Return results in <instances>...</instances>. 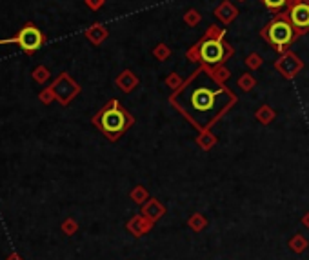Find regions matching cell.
I'll use <instances>...</instances> for the list:
<instances>
[{"mask_svg": "<svg viewBox=\"0 0 309 260\" xmlns=\"http://www.w3.org/2000/svg\"><path fill=\"white\" fill-rule=\"evenodd\" d=\"M93 124L98 126L100 131L109 138V140H117L118 136L122 135L124 131L133 124V117H131L117 100H109L106 106L93 117Z\"/></svg>", "mask_w": 309, "mask_h": 260, "instance_id": "cell-1", "label": "cell"}, {"mask_svg": "<svg viewBox=\"0 0 309 260\" xmlns=\"http://www.w3.org/2000/svg\"><path fill=\"white\" fill-rule=\"evenodd\" d=\"M262 37H264L275 49L286 51L287 47L291 45L293 39H295V28H293V24L289 22V18H287L286 15H276V17L264 28Z\"/></svg>", "mask_w": 309, "mask_h": 260, "instance_id": "cell-2", "label": "cell"}, {"mask_svg": "<svg viewBox=\"0 0 309 260\" xmlns=\"http://www.w3.org/2000/svg\"><path fill=\"white\" fill-rule=\"evenodd\" d=\"M45 35L40 31L33 22L24 24L22 28L18 29V33L11 39H0V45L2 44H17L20 49H24L26 55H33L35 51H39L42 45L45 44Z\"/></svg>", "mask_w": 309, "mask_h": 260, "instance_id": "cell-3", "label": "cell"}, {"mask_svg": "<svg viewBox=\"0 0 309 260\" xmlns=\"http://www.w3.org/2000/svg\"><path fill=\"white\" fill-rule=\"evenodd\" d=\"M287 15L289 22L298 33H304L309 29V0H287Z\"/></svg>", "mask_w": 309, "mask_h": 260, "instance_id": "cell-4", "label": "cell"}, {"mask_svg": "<svg viewBox=\"0 0 309 260\" xmlns=\"http://www.w3.org/2000/svg\"><path fill=\"white\" fill-rule=\"evenodd\" d=\"M51 87L55 91L56 100L60 102L62 106H68L69 102L73 100V96L79 95V91H80L79 84H77L68 73H60V77L53 82Z\"/></svg>", "mask_w": 309, "mask_h": 260, "instance_id": "cell-5", "label": "cell"}, {"mask_svg": "<svg viewBox=\"0 0 309 260\" xmlns=\"http://www.w3.org/2000/svg\"><path fill=\"white\" fill-rule=\"evenodd\" d=\"M198 53H200V58H202L204 62H208V64L222 62L225 58L224 42H219V40H206V42L200 44Z\"/></svg>", "mask_w": 309, "mask_h": 260, "instance_id": "cell-6", "label": "cell"}, {"mask_svg": "<svg viewBox=\"0 0 309 260\" xmlns=\"http://www.w3.org/2000/svg\"><path fill=\"white\" fill-rule=\"evenodd\" d=\"M153 224H155V222L146 218L144 215H136L128 222V231H130L131 235H135V237H142V235H146L147 231H151Z\"/></svg>", "mask_w": 309, "mask_h": 260, "instance_id": "cell-7", "label": "cell"}, {"mask_svg": "<svg viewBox=\"0 0 309 260\" xmlns=\"http://www.w3.org/2000/svg\"><path fill=\"white\" fill-rule=\"evenodd\" d=\"M164 213H166V208H164L158 200H155V198L142 206V215L146 217V218H149V220H153V222H157L158 218H162Z\"/></svg>", "mask_w": 309, "mask_h": 260, "instance_id": "cell-8", "label": "cell"}, {"mask_svg": "<svg viewBox=\"0 0 309 260\" xmlns=\"http://www.w3.org/2000/svg\"><path fill=\"white\" fill-rule=\"evenodd\" d=\"M213 93H209L208 89H198L195 95H193V106L198 109V111H208L213 106Z\"/></svg>", "mask_w": 309, "mask_h": 260, "instance_id": "cell-9", "label": "cell"}, {"mask_svg": "<svg viewBox=\"0 0 309 260\" xmlns=\"http://www.w3.org/2000/svg\"><path fill=\"white\" fill-rule=\"evenodd\" d=\"M86 37H88V39H89L93 44L98 45L102 40L107 37V31H106V28H104V26H100V24H95V26H91V28L86 31Z\"/></svg>", "mask_w": 309, "mask_h": 260, "instance_id": "cell-10", "label": "cell"}, {"mask_svg": "<svg viewBox=\"0 0 309 260\" xmlns=\"http://www.w3.org/2000/svg\"><path fill=\"white\" fill-rule=\"evenodd\" d=\"M308 246H309L308 238H304L302 235H295V237L289 240V248H291V251H295V253H302V251H306Z\"/></svg>", "mask_w": 309, "mask_h": 260, "instance_id": "cell-11", "label": "cell"}, {"mask_svg": "<svg viewBox=\"0 0 309 260\" xmlns=\"http://www.w3.org/2000/svg\"><path fill=\"white\" fill-rule=\"evenodd\" d=\"M187 224H189V227H191L193 231H197V233H200L204 229V227L208 226V220L204 218L200 213H195V215H191V218L187 220Z\"/></svg>", "mask_w": 309, "mask_h": 260, "instance_id": "cell-12", "label": "cell"}, {"mask_svg": "<svg viewBox=\"0 0 309 260\" xmlns=\"http://www.w3.org/2000/svg\"><path fill=\"white\" fill-rule=\"evenodd\" d=\"M60 229H62V233H66L68 237H71V235H75V233L79 231V222L69 217V218H66V220L60 224Z\"/></svg>", "mask_w": 309, "mask_h": 260, "instance_id": "cell-13", "label": "cell"}, {"mask_svg": "<svg viewBox=\"0 0 309 260\" xmlns=\"http://www.w3.org/2000/svg\"><path fill=\"white\" fill-rule=\"evenodd\" d=\"M31 77H33L35 82H39V84H44L45 80H47L51 77V73H49V69L45 68V66H39V68L33 69Z\"/></svg>", "mask_w": 309, "mask_h": 260, "instance_id": "cell-14", "label": "cell"}, {"mask_svg": "<svg viewBox=\"0 0 309 260\" xmlns=\"http://www.w3.org/2000/svg\"><path fill=\"white\" fill-rule=\"evenodd\" d=\"M39 100L42 102V104H45V106H49L51 102L56 100V96H55V91H53V87H44V89L40 91L39 93Z\"/></svg>", "mask_w": 309, "mask_h": 260, "instance_id": "cell-15", "label": "cell"}, {"mask_svg": "<svg viewBox=\"0 0 309 260\" xmlns=\"http://www.w3.org/2000/svg\"><path fill=\"white\" fill-rule=\"evenodd\" d=\"M131 198H133L136 204H144L147 200V191L142 186H136L135 189L131 191Z\"/></svg>", "mask_w": 309, "mask_h": 260, "instance_id": "cell-16", "label": "cell"}, {"mask_svg": "<svg viewBox=\"0 0 309 260\" xmlns=\"http://www.w3.org/2000/svg\"><path fill=\"white\" fill-rule=\"evenodd\" d=\"M269 11H278L287 4V0H262Z\"/></svg>", "mask_w": 309, "mask_h": 260, "instance_id": "cell-17", "label": "cell"}, {"mask_svg": "<svg viewBox=\"0 0 309 260\" xmlns=\"http://www.w3.org/2000/svg\"><path fill=\"white\" fill-rule=\"evenodd\" d=\"M257 117H259L260 122H264V124H267V122H269V120L273 119V113H271V111H269V109H267V108H264V109H260Z\"/></svg>", "mask_w": 309, "mask_h": 260, "instance_id": "cell-18", "label": "cell"}, {"mask_svg": "<svg viewBox=\"0 0 309 260\" xmlns=\"http://www.w3.org/2000/svg\"><path fill=\"white\" fill-rule=\"evenodd\" d=\"M86 4H88L91 9H98V7L104 4V0H86Z\"/></svg>", "mask_w": 309, "mask_h": 260, "instance_id": "cell-19", "label": "cell"}, {"mask_svg": "<svg viewBox=\"0 0 309 260\" xmlns=\"http://www.w3.org/2000/svg\"><path fill=\"white\" fill-rule=\"evenodd\" d=\"M302 224H304V226H306V227H309V213H306V215H304Z\"/></svg>", "mask_w": 309, "mask_h": 260, "instance_id": "cell-20", "label": "cell"}, {"mask_svg": "<svg viewBox=\"0 0 309 260\" xmlns=\"http://www.w3.org/2000/svg\"><path fill=\"white\" fill-rule=\"evenodd\" d=\"M6 260H22V259L18 257V253H11V255H9V257H7Z\"/></svg>", "mask_w": 309, "mask_h": 260, "instance_id": "cell-21", "label": "cell"}]
</instances>
